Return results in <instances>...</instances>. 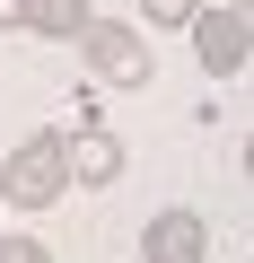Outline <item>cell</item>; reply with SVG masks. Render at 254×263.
<instances>
[{
	"label": "cell",
	"mask_w": 254,
	"mask_h": 263,
	"mask_svg": "<svg viewBox=\"0 0 254 263\" xmlns=\"http://www.w3.org/2000/svg\"><path fill=\"white\" fill-rule=\"evenodd\" d=\"M70 132H27V141L0 158V202H18V211H53L70 193Z\"/></svg>",
	"instance_id": "1"
},
{
	"label": "cell",
	"mask_w": 254,
	"mask_h": 263,
	"mask_svg": "<svg viewBox=\"0 0 254 263\" xmlns=\"http://www.w3.org/2000/svg\"><path fill=\"white\" fill-rule=\"evenodd\" d=\"M79 53H88V79H96V88H149V70H158L149 35L123 27V18H96V27L79 35Z\"/></svg>",
	"instance_id": "2"
},
{
	"label": "cell",
	"mask_w": 254,
	"mask_h": 263,
	"mask_svg": "<svg viewBox=\"0 0 254 263\" xmlns=\"http://www.w3.org/2000/svg\"><path fill=\"white\" fill-rule=\"evenodd\" d=\"M193 53H202V70H210V79H237V70H245V53H254V27H245V9L210 0V9L193 18Z\"/></svg>",
	"instance_id": "3"
},
{
	"label": "cell",
	"mask_w": 254,
	"mask_h": 263,
	"mask_svg": "<svg viewBox=\"0 0 254 263\" xmlns=\"http://www.w3.org/2000/svg\"><path fill=\"white\" fill-rule=\"evenodd\" d=\"M141 254H149V263H202V254H210L202 211H158V219L141 228Z\"/></svg>",
	"instance_id": "4"
},
{
	"label": "cell",
	"mask_w": 254,
	"mask_h": 263,
	"mask_svg": "<svg viewBox=\"0 0 254 263\" xmlns=\"http://www.w3.org/2000/svg\"><path fill=\"white\" fill-rule=\"evenodd\" d=\"M70 176H79V184H114V176H123V141H114L105 123L70 132Z\"/></svg>",
	"instance_id": "5"
},
{
	"label": "cell",
	"mask_w": 254,
	"mask_h": 263,
	"mask_svg": "<svg viewBox=\"0 0 254 263\" xmlns=\"http://www.w3.org/2000/svg\"><path fill=\"white\" fill-rule=\"evenodd\" d=\"M96 27V9L88 0H27V35H53V44H79Z\"/></svg>",
	"instance_id": "6"
},
{
	"label": "cell",
	"mask_w": 254,
	"mask_h": 263,
	"mask_svg": "<svg viewBox=\"0 0 254 263\" xmlns=\"http://www.w3.org/2000/svg\"><path fill=\"white\" fill-rule=\"evenodd\" d=\"M202 9H210V0H141V18H149V27H184V35H193Z\"/></svg>",
	"instance_id": "7"
},
{
	"label": "cell",
	"mask_w": 254,
	"mask_h": 263,
	"mask_svg": "<svg viewBox=\"0 0 254 263\" xmlns=\"http://www.w3.org/2000/svg\"><path fill=\"white\" fill-rule=\"evenodd\" d=\"M0 263H53V246H35V237H9V246H0Z\"/></svg>",
	"instance_id": "8"
},
{
	"label": "cell",
	"mask_w": 254,
	"mask_h": 263,
	"mask_svg": "<svg viewBox=\"0 0 254 263\" xmlns=\"http://www.w3.org/2000/svg\"><path fill=\"white\" fill-rule=\"evenodd\" d=\"M9 27H27V0H0V35H9Z\"/></svg>",
	"instance_id": "9"
},
{
	"label": "cell",
	"mask_w": 254,
	"mask_h": 263,
	"mask_svg": "<svg viewBox=\"0 0 254 263\" xmlns=\"http://www.w3.org/2000/svg\"><path fill=\"white\" fill-rule=\"evenodd\" d=\"M245 184H254V132H245Z\"/></svg>",
	"instance_id": "10"
},
{
	"label": "cell",
	"mask_w": 254,
	"mask_h": 263,
	"mask_svg": "<svg viewBox=\"0 0 254 263\" xmlns=\"http://www.w3.org/2000/svg\"><path fill=\"white\" fill-rule=\"evenodd\" d=\"M228 9H245V18H254V0H228Z\"/></svg>",
	"instance_id": "11"
},
{
	"label": "cell",
	"mask_w": 254,
	"mask_h": 263,
	"mask_svg": "<svg viewBox=\"0 0 254 263\" xmlns=\"http://www.w3.org/2000/svg\"><path fill=\"white\" fill-rule=\"evenodd\" d=\"M0 246H9V237H0Z\"/></svg>",
	"instance_id": "12"
}]
</instances>
